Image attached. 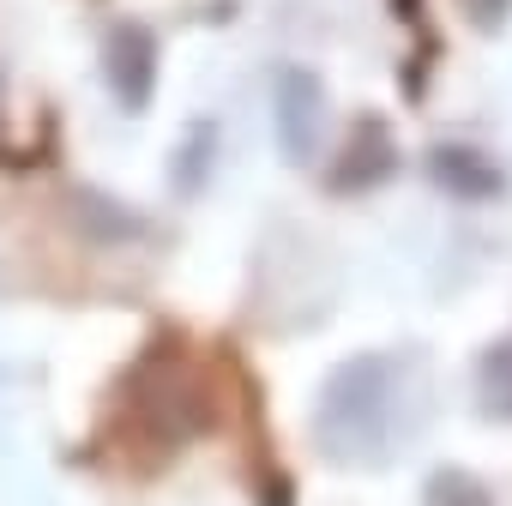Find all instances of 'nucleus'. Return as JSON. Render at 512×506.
Wrapping results in <instances>:
<instances>
[{
    "mask_svg": "<svg viewBox=\"0 0 512 506\" xmlns=\"http://www.w3.org/2000/svg\"><path fill=\"white\" fill-rule=\"evenodd\" d=\"M272 127L290 163H308L326 133V85L308 67H278L272 79Z\"/></svg>",
    "mask_w": 512,
    "mask_h": 506,
    "instance_id": "obj_2",
    "label": "nucleus"
},
{
    "mask_svg": "<svg viewBox=\"0 0 512 506\" xmlns=\"http://www.w3.org/2000/svg\"><path fill=\"white\" fill-rule=\"evenodd\" d=\"M386 175H392V133L380 121H362L356 139H350V151H344V163L332 169V187L356 193V187H374Z\"/></svg>",
    "mask_w": 512,
    "mask_h": 506,
    "instance_id": "obj_4",
    "label": "nucleus"
},
{
    "mask_svg": "<svg viewBox=\"0 0 512 506\" xmlns=\"http://www.w3.org/2000/svg\"><path fill=\"white\" fill-rule=\"evenodd\" d=\"M428 169H434V181H440L446 193H458V199H488V193H500V169H494L482 151L440 145V151L428 157Z\"/></svg>",
    "mask_w": 512,
    "mask_h": 506,
    "instance_id": "obj_5",
    "label": "nucleus"
},
{
    "mask_svg": "<svg viewBox=\"0 0 512 506\" xmlns=\"http://www.w3.org/2000/svg\"><path fill=\"white\" fill-rule=\"evenodd\" d=\"M476 392H482V410H488V416H512V338H500V344L482 356Z\"/></svg>",
    "mask_w": 512,
    "mask_h": 506,
    "instance_id": "obj_6",
    "label": "nucleus"
},
{
    "mask_svg": "<svg viewBox=\"0 0 512 506\" xmlns=\"http://www.w3.org/2000/svg\"><path fill=\"white\" fill-rule=\"evenodd\" d=\"M398 410H404V362L398 356H356L320 392V440L350 464L380 458L404 428Z\"/></svg>",
    "mask_w": 512,
    "mask_h": 506,
    "instance_id": "obj_1",
    "label": "nucleus"
},
{
    "mask_svg": "<svg viewBox=\"0 0 512 506\" xmlns=\"http://www.w3.org/2000/svg\"><path fill=\"white\" fill-rule=\"evenodd\" d=\"M464 7H470V19H476L482 31H494V25L506 19V7H512V0H464Z\"/></svg>",
    "mask_w": 512,
    "mask_h": 506,
    "instance_id": "obj_8",
    "label": "nucleus"
},
{
    "mask_svg": "<svg viewBox=\"0 0 512 506\" xmlns=\"http://www.w3.org/2000/svg\"><path fill=\"white\" fill-rule=\"evenodd\" d=\"M428 506H494V500H488L482 482H470L464 470H434V482H428Z\"/></svg>",
    "mask_w": 512,
    "mask_h": 506,
    "instance_id": "obj_7",
    "label": "nucleus"
},
{
    "mask_svg": "<svg viewBox=\"0 0 512 506\" xmlns=\"http://www.w3.org/2000/svg\"><path fill=\"white\" fill-rule=\"evenodd\" d=\"M109 85L121 109H145L157 85V37L145 25H115L109 31Z\"/></svg>",
    "mask_w": 512,
    "mask_h": 506,
    "instance_id": "obj_3",
    "label": "nucleus"
}]
</instances>
